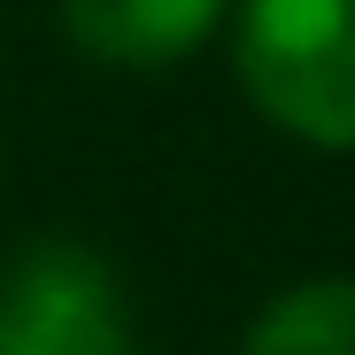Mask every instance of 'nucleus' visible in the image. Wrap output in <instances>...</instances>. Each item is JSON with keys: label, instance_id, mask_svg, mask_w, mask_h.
<instances>
[{"label": "nucleus", "instance_id": "nucleus-1", "mask_svg": "<svg viewBox=\"0 0 355 355\" xmlns=\"http://www.w3.org/2000/svg\"><path fill=\"white\" fill-rule=\"evenodd\" d=\"M240 78L309 147H355V0H248Z\"/></svg>", "mask_w": 355, "mask_h": 355}, {"label": "nucleus", "instance_id": "nucleus-2", "mask_svg": "<svg viewBox=\"0 0 355 355\" xmlns=\"http://www.w3.org/2000/svg\"><path fill=\"white\" fill-rule=\"evenodd\" d=\"M0 355H132L108 263L70 240L24 248L0 278Z\"/></svg>", "mask_w": 355, "mask_h": 355}, {"label": "nucleus", "instance_id": "nucleus-3", "mask_svg": "<svg viewBox=\"0 0 355 355\" xmlns=\"http://www.w3.org/2000/svg\"><path fill=\"white\" fill-rule=\"evenodd\" d=\"M216 16H224V0H62L70 39L101 62H170Z\"/></svg>", "mask_w": 355, "mask_h": 355}, {"label": "nucleus", "instance_id": "nucleus-4", "mask_svg": "<svg viewBox=\"0 0 355 355\" xmlns=\"http://www.w3.org/2000/svg\"><path fill=\"white\" fill-rule=\"evenodd\" d=\"M240 355H355V278H317L270 302Z\"/></svg>", "mask_w": 355, "mask_h": 355}]
</instances>
